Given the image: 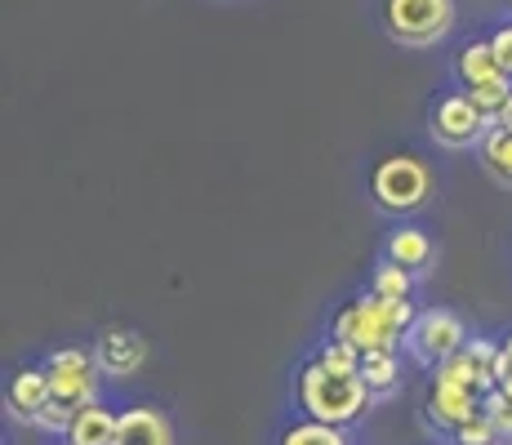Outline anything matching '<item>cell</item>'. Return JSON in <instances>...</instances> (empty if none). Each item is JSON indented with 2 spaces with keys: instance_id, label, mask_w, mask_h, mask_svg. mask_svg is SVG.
Segmentation results:
<instances>
[{
  "instance_id": "obj_6",
  "label": "cell",
  "mask_w": 512,
  "mask_h": 445,
  "mask_svg": "<svg viewBox=\"0 0 512 445\" xmlns=\"http://www.w3.org/2000/svg\"><path fill=\"white\" fill-rule=\"evenodd\" d=\"M45 374H49V388H54V397H63V401H72V405H90L94 401V388H98V356L76 352V348H63V352L49 356Z\"/></svg>"
},
{
  "instance_id": "obj_17",
  "label": "cell",
  "mask_w": 512,
  "mask_h": 445,
  "mask_svg": "<svg viewBox=\"0 0 512 445\" xmlns=\"http://www.w3.org/2000/svg\"><path fill=\"white\" fill-rule=\"evenodd\" d=\"M481 161H486V170L495 174V178L512 183V134L495 125V130L481 138Z\"/></svg>"
},
{
  "instance_id": "obj_27",
  "label": "cell",
  "mask_w": 512,
  "mask_h": 445,
  "mask_svg": "<svg viewBox=\"0 0 512 445\" xmlns=\"http://www.w3.org/2000/svg\"><path fill=\"white\" fill-rule=\"evenodd\" d=\"M495 125H499V130H508V134H512V98H508V103L495 112Z\"/></svg>"
},
{
  "instance_id": "obj_1",
  "label": "cell",
  "mask_w": 512,
  "mask_h": 445,
  "mask_svg": "<svg viewBox=\"0 0 512 445\" xmlns=\"http://www.w3.org/2000/svg\"><path fill=\"white\" fill-rule=\"evenodd\" d=\"M410 325H415L410 299H383V294H370V299H357L352 308L339 312V321H334V339L352 343L357 352H383V348H397V339L410 334Z\"/></svg>"
},
{
  "instance_id": "obj_13",
  "label": "cell",
  "mask_w": 512,
  "mask_h": 445,
  "mask_svg": "<svg viewBox=\"0 0 512 445\" xmlns=\"http://www.w3.org/2000/svg\"><path fill=\"white\" fill-rule=\"evenodd\" d=\"M49 397H54V388H49L45 370H23L14 383H9V405H14L23 419H36V414L45 410Z\"/></svg>"
},
{
  "instance_id": "obj_8",
  "label": "cell",
  "mask_w": 512,
  "mask_h": 445,
  "mask_svg": "<svg viewBox=\"0 0 512 445\" xmlns=\"http://www.w3.org/2000/svg\"><path fill=\"white\" fill-rule=\"evenodd\" d=\"M486 125H495V116L481 112V107L472 103L468 94L441 98L437 112H432V134H437L446 147H468V143H477V138L490 134Z\"/></svg>"
},
{
  "instance_id": "obj_12",
  "label": "cell",
  "mask_w": 512,
  "mask_h": 445,
  "mask_svg": "<svg viewBox=\"0 0 512 445\" xmlns=\"http://www.w3.org/2000/svg\"><path fill=\"white\" fill-rule=\"evenodd\" d=\"M67 441L72 445H116V419L107 410H98V405H81L72 419V428H67Z\"/></svg>"
},
{
  "instance_id": "obj_2",
  "label": "cell",
  "mask_w": 512,
  "mask_h": 445,
  "mask_svg": "<svg viewBox=\"0 0 512 445\" xmlns=\"http://www.w3.org/2000/svg\"><path fill=\"white\" fill-rule=\"evenodd\" d=\"M374 392L366 388V379L361 374H339V370H326V365H308V370L299 374V401L303 410L312 414V419L321 423H352L361 410L370 405Z\"/></svg>"
},
{
  "instance_id": "obj_19",
  "label": "cell",
  "mask_w": 512,
  "mask_h": 445,
  "mask_svg": "<svg viewBox=\"0 0 512 445\" xmlns=\"http://www.w3.org/2000/svg\"><path fill=\"white\" fill-rule=\"evenodd\" d=\"M281 445H348V437L339 432V423H321V419H312V423H299V428L285 432Z\"/></svg>"
},
{
  "instance_id": "obj_9",
  "label": "cell",
  "mask_w": 512,
  "mask_h": 445,
  "mask_svg": "<svg viewBox=\"0 0 512 445\" xmlns=\"http://www.w3.org/2000/svg\"><path fill=\"white\" fill-rule=\"evenodd\" d=\"M481 401H486L481 392L437 374V383H432V392H428V419L437 423V428H464L468 419L481 414Z\"/></svg>"
},
{
  "instance_id": "obj_20",
  "label": "cell",
  "mask_w": 512,
  "mask_h": 445,
  "mask_svg": "<svg viewBox=\"0 0 512 445\" xmlns=\"http://www.w3.org/2000/svg\"><path fill=\"white\" fill-rule=\"evenodd\" d=\"M374 294H383V299H410V267L388 259V267H379V276H374Z\"/></svg>"
},
{
  "instance_id": "obj_4",
  "label": "cell",
  "mask_w": 512,
  "mask_h": 445,
  "mask_svg": "<svg viewBox=\"0 0 512 445\" xmlns=\"http://www.w3.org/2000/svg\"><path fill=\"white\" fill-rule=\"evenodd\" d=\"M370 192L383 210L406 214V210H419V205L428 201L432 174L423 161H415V156H388V161H379V170H374Z\"/></svg>"
},
{
  "instance_id": "obj_22",
  "label": "cell",
  "mask_w": 512,
  "mask_h": 445,
  "mask_svg": "<svg viewBox=\"0 0 512 445\" xmlns=\"http://www.w3.org/2000/svg\"><path fill=\"white\" fill-rule=\"evenodd\" d=\"M481 410L490 414V423H495L504 437H512V392L508 388H490L486 401H481Z\"/></svg>"
},
{
  "instance_id": "obj_23",
  "label": "cell",
  "mask_w": 512,
  "mask_h": 445,
  "mask_svg": "<svg viewBox=\"0 0 512 445\" xmlns=\"http://www.w3.org/2000/svg\"><path fill=\"white\" fill-rule=\"evenodd\" d=\"M321 365H326V370H339V374H357L361 370V352L352 348V343H343V339H334L326 352L317 356Z\"/></svg>"
},
{
  "instance_id": "obj_18",
  "label": "cell",
  "mask_w": 512,
  "mask_h": 445,
  "mask_svg": "<svg viewBox=\"0 0 512 445\" xmlns=\"http://www.w3.org/2000/svg\"><path fill=\"white\" fill-rule=\"evenodd\" d=\"M468 98H472V103H477L486 116H495L499 107H504L508 98H512V76L499 72V76H486V81H472V85H468Z\"/></svg>"
},
{
  "instance_id": "obj_5",
  "label": "cell",
  "mask_w": 512,
  "mask_h": 445,
  "mask_svg": "<svg viewBox=\"0 0 512 445\" xmlns=\"http://www.w3.org/2000/svg\"><path fill=\"white\" fill-rule=\"evenodd\" d=\"M464 343H468V330L455 312L432 308V312L415 316V325H410V348H415L423 365H441L446 356H455L464 348Z\"/></svg>"
},
{
  "instance_id": "obj_10",
  "label": "cell",
  "mask_w": 512,
  "mask_h": 445,
  "mask_svg": "<svg viewBox=\"0 0 512 445\" xmlns=\"http://www.w3.org/2000/svg\"><path fill=\"white\" fill-rule=\"evenodd\" d=\"M116 445H174V428L161 410L134 405L116 419Z\"/></svg>"
},
{
  "instance_id": "obj_26",
  "label": "cell",
  "mask_w": 512,
  "mask_h": 445,
  "mask_svg": "<svg viewBox=\"0 0 512 445\" xmlns=\"http://www.w3.org/2000/svg\"><path fill=\"white\" fill-rule=\"evenodd\" d=\"M499 388L512 392V339L499 343Z\"/></svg>"
},
{
  "instance_id": "obj_14",
  "label": "cell",
  "mask_w": 512,
  "mask_h": 445,
  "mask_svg": "<svg viewBox=\"0 0 512 445\" xmlns=\"http://www.w3.org/2000/svg\"><path fill=\"white\" fill-rule=\"evenodd\" d=\"M459 76H464V85L486 81V76H499L495 45H490V41H472V45L459 49Z\"/></svg>"
},
{
  "instance_id": "obj_3",
  "label": "cell",
  "mask_w": 512,
  "mask_h": 445,
  "mask_svg": "<svg viewBox=\"0 0 512 445\" xmlns=\"http://www.w3.org/2000/svg\"><path fill=\"white\" fill-rule=\"evenodd\" d=\"M383 23H388L392 41L410 49L437 45L455 27V0H388Z\"/></svg>"
},
{
  "instance_id": "obj_24",
  "label": "cell",
  "mask_w": 512,
  "mask_h": 445,
  "mask_svg": "<svg viewBox=\"0 0 512 445\" xmlns=\"http://www.w3.org/2000/svg\"><path fill=\"white\" fill-rule=\"evenodd\" d=\"M76 410H81V405H72L63 397H49L45 410L36 414V423H41V428H54V432H67V428H72V419H76Z\"/></svg>"
},
{
  "instance_id": "obj_25",
  "label": "cell",
  "mask_w": 512,
  "mask_h": 445,
  "mask_svg": "<svg viewBox=\"0 0 512 445\" xmlns=\"http://www.w3.org/2000/svg\"><path fill=\"white\" fill-rule=\"evenodd\" d=\"M490 45H495V58H499V72L512 76V23L499 27L495 36H490Z\"/></svg>"
},
{
  "instance_id": "obj_16",
  "label": "cell",
  "mask_w": 512,
  "mask_h": 445,
  "mask_svg": "<svg viewBox=\"0 0 512 445\" xmlns=\"http://www.w3.org/2000/svg\"><path fill=\"white\" fill-rule=\"evenodd\" d=\"M361 379H366V388L379 397V392H388L392 383H397V356H392V348L383 352H361Z\"/></svg>"
},
{
  "instance_id": "obj_11",
  "label": "cell",
  "mask_w": 512,
  "mask_h": 445,
  "mask_svg": "<svg viewBox=\"0 0 512 445\" xmlns=\"http://www.w3.org/2000/svg\"><path fill=\"white\" fill-rule=\"evenodd\" d=\"M94 356H98V370H103V374L125 379V374H134L147 361V343L134 330H107L103 339H98Z\"/></svg>"
},
{
  "instance_id": "obj_28",
  "label": "cell",
  "mask_w": 512,
  "mask_h": 445,
  "mask_svg": "<svg viewBox=\"0 0 512 445\" xmlns=\"http://www.w3.org/2000/svg\"><path fill=\"white\" fill-rule=\"evenodd\" d=\"M508 5H512V0H508Z\"/></svg>"
},
{
  "instance_id": "obj_7",
  "label": "cell",
  "mask_w": 512,
  "mask_h": 445,
  "mask_svg": "<svg viewBox=\"0 0 512 445\" xmlns=\"http://www.w3.org/2000/svg\"><path fill=\"white\" fill-rule=\"evenodd\" d=\"M437 374L441 379L464 383V388L486 397L490 388H499V348L495 343H486V339H472L455 356H446V361L437 365Z\"/></svg>"
},
{
  "instance_id": "obj_15",
  "label": "cell",
  "mask_w": 512,
  "mask_h": 445,
  "mask_svg": "<svg viewBox=\"0 0 512 445\" xmlns=\"http://www.w3.org/2000/svg\"><path fill=\"white\" fill-rule=\"evenodd\" d=\"M428 254H432V245H428V236H423L419 227H401V232H392V241H388V259L392 263L423 267L428 263Z\"/></svg>"
},
{
  "instance_id": "obj_21",
  "label": "cell",
  "mask_w": 512,
  "mask_h": 445,
  "mask_svg": "<svg viewBox=\"0 0 512 445\" xmlns=\"http://www.w3.org/2000/svg\"><path fill=\"white\" fill-rule=\"evenodd\" d=\"M499 437H504V432L490 423L486 410H481L477 419H468L464 428H455V441H459V445H499Z\"/></svg>"
}]
</instances>
